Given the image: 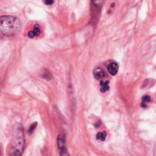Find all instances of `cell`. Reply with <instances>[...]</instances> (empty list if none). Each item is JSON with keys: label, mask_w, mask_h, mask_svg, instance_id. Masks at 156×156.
Instances as JSON below:
<instances>
[{"label": "cell", "mask_w": 156, "mask_h": 156, "mask_svg": "<svg viewBox=\"0 0 156 156\" xmlns=\"http://www.w3.org/2000/svg\"><path fill=\"white\" fill-rule=\"evenodd\" d=\"M20 21L13 16L4 15L0 17V32L7 36L17 34L21 29Z\"/></svg>", "instance_id": "obj_1"}, {"label": "cell", "mask_w": 156, "mask_h": 156, "mask_svg": "<svg viewBox=\"0 0 156 156\" xmlns=\"http://www.w3.org/2000/svg\"><path fill=\"white\" fill-rule=\"evenodd\" d=\"M24 143L25 139L23 128H22L21 125H18L16 127H15V129L13 132L12 138L10 145L9 155H21L24 148Z\"/></svg>", "instance_id": "obj_2"}, {"label": "cell", "mask_w": 156, "mask_h": 156, "mask_svg": "<svg viewBox=\"0 0 156 156\" xmlns=\"http://www.w3.org/2000/svg\"><path fill=\"white\" fill-rule=\"evenodd\" d=\"M57 146L60 150V155H69L67 153V149L66 148L65 138L62 135H59L57 137Z\"/></svg>", "instance_id": "obj_3"}, {"label": "cell", "mask_w": 156, "mask_h": 156, "mask_svg": "<svg viewBox=\"0 0 156 156\" xmlns=\"http://www.w3.org/2000/svg\"><path fill=\"white\" fill-rule=\"evenodd\" d=\"M109 73L112 76H115L118 71V65L116 63H110L107 66Z\"/></svg>", "instance_id": "obj_4"}, {"label": "cell", "mask_w": 156, "mask_h": 156, "mask_svg": "<svg viewBox=\"0 0 156 156\" xmlns=\"http://www.w3.org/2000/svg\"><path fill=\"white\" fill-rule=\"evenodd\" d=\"M40 33V27L39 25H36L34 26V28L33 29L32 31H31L28 33V37L31 38H34L36 36H38Z\"/></svg>", "instance_id": "obj_5"}, {"label": "cell", "mask_w": 156, "mask_h": 156, "mask_svg": "<svg viewBox=\"0 0 156 156\" xmlns=\"http://www.w3.org/2000/svg\"><path fill=\"white\" fill-rule=\"evenodd\" d=\"M105 76V71L100 68H96L94 71V77L97 79H102Z\"/></svg>", "instance_id": "obj_6"}, {"label": "cell", "mask_w": 156, "mask_h": 156, "mask_svg": "<svg viewBox=\"0 0 156 156\" xmlns=\"http://www.w3.org/2000/svg\"><path fill=\"white\" fill-rule=\"evenodd\" d=\"M109 81H106L105 82L103 81H100V86H101V89H100V90L102 93H104L105 92H107V90H109Z\"/></svg>", "instance_id": "obj_7"}, {"label": "cell", "mask_w": 156, "mask_h": 156, "mask_svg": "<svg viewBox=\"0 0 156 156\" xmlns=\"http://www.w3.org/2000/svg\"><path fill=\"white\" fill-rule=\"evenodd\" d=\"M106 136H107V133L105 131L99 132L96 134V139L97 140L104 142L105 140Z\"/></svg>", "instance_id": "obj_8"}, {"label": "cell", "mask_w": 156, "mask_h": 156, "mask_svg": "<svg viewBox=\"0 0 156 156\" xmlns=\"http://www.w3.org/2000/svg\"><path fill=\"white\" fill-rule=\"evenodd\" d=\"M37 125V122H34V123L32 124V125L30 126V127H29V129H28V131H27V132H28L29 134H32V133H33V132H34V129L36 128Z\"/></svg>", "instance_id": "obj_9"}, {"label": "cell", "mask_w": 156, "mask_h": 156, "mask_svg": "<svg viewBox=\"0 0 156 156\" xmlns=\"http://www.w3.org/2000/svg\"><path fill=\"white\" fill-rule=\"evenodd\" d=\"M151 102V98L148 95H145L142 98V103H144L146 104L147 103H150Z\"/></svg>", "instance_id": "obj_10"}, {"label": "cell", "mask_w": 156, "mask_h": 156, "mask_svg": "<svg viewBox=\"0 0 156 156\" xmlns=\"http://www.w3.org/2000/svg\"><path fill=\"white\" fill-rule=\"evenodd\" d=\"M92 1L93 4L96 5V6H100L102 5L104 0H92Z\"/></svg>", "instance_id": "obj_11"}, {"label": "cell", "mask_w": 156, "mask_h": 156, "mask_svg": "<svg viewBox=\"0 0 156 156\" xmlns=\"http://www.w3.org/2000/svg\"><path fill=\"white\" fill-rule=\"evenodd\" d=\"M43 1L46 5H51L54 3L53 0H43Z\"/></svg>", "instance_id": "obj_12"}, {"label": "cell", "mask_w": 156, "mask_h": 156, "mask_svg": "<svg viewBox=\"0 0 156 156\" xmlns=\"http://www.w3.org/2000/svg\"><path fill=\"white\" fill-rule=\"evenodd\" d=\"M141 107H143V108H146L147 107V105L145 103H142V104H141Z\"/></svg>", "instance_id": "obj_13"}]
</instances>
